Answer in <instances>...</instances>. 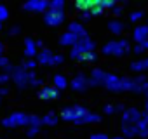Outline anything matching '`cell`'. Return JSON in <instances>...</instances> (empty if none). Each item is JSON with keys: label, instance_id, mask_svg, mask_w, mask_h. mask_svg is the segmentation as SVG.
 I'll return each instance as SVG.
<instances>
[{"label": "cell", "instance_id": "obj_1", "mask_svg": "<svg viewBox=\"0 0 148 139\" xmlns=\"http://www.w3.org/2000/svg\"><path fill=\"white\" fill-rule=\"evenodd\" d=\"M61 118L64 122H71V123H77V125H87V123H96L101 120V117L98 113L89 111L86 106H66L61 110Z\"/></svg>", "mask_w": 148, "mask_h": 139}, {"label": "cell", "instance_id": "obj_2", "mask_svg": "<svg viewBox=\"0 0 148 139\" xmlns=\"http://www.w3.org/2000/svg\"><path fill=\"white\" fill-rule=\"evenodd\" d=\"M4 72L11 77V80L16 84L18 89H28V87H42V80L37 78L35 72H26V70L19 64V66H12L9 64Z\"/></svg>", "mask_w": 148, "mask_h": 139}, {"label": "cell", "instance_id": "obj_3", "mask_svg": "<svg viewBox=\"0 0 148 139\" xmlns=\"http://www.w3.org/2000/svg\"><path fill=\"white\" fill-rule=\"evenodd\" d=\"M103 54L105 56H115V57H120L124 54H127L131 50V45L125 38H120V40H110L103 45Z\"/></svg>", "mask_w": 148, "mask_h": 139}, {"label": "cell", "instance_id": "obj_4", "mask_svg": "<svg viewBox=\"0 0 148 139\" xmlns=\"http://www.w3.org/2000/svg\"><path fill=\"white\" fill-rule=\"evenodd\" d=\"M94 49H96V44H94V40H92V38H89V37L79 38V40H77V44L73 45V47H71V50H70V57L77 61L82 54L94 52Z\"/></svg>", "mask_w": 148, "mask_h": 139}, {"label": "cell", "instance_id": "obj_5", "mask_svg": "<svg viewBox=\"0 0 148 139\" xmlns=\"http://www.w3.org/2000/svg\"><path fill=\"white\" fill-rule=\"evenodd\" d=\"M141 120V110L138 108H125L122 111V127H136Z\"/></svg>", "mask_w": 148, "mask_h": 139}, {"label": "cell", "instance_id": "obj_6", "mask_svg": "<svg viewBox=\"0 0 148 139\" xmlns=\"http://www.w3.org/2000/svg\"><path fill=\"white\" fill-rule=\"evenodd\" d=\"M26 122H28V115L18 111V113H11L9 117H5V118L2 120V125L7 127V129H16V127L26 125Z\"/></svg>", "mask_w": 148, "mask_h": 139}, {"label": "cell", "instance_id": "obj_7", "mask_svg": "<svg viewBox=\"0 0 148 139\" xmlns=\"http://www.w3.org/2000/svg\"><path fill=\"white\" fill-rule=\"evenodd\" d=\"M44 21L47 26H52V28H58L64 23V11H52V9H47L44 12Z\"/></svg>", "mask_w": 148, "mask_h": 139}, {"label": "cell", "instance_id": "obj_8", "mask_svg": "<svg viewBox=\"0 0 148 139\" xmlns=\"http://www.w3.org/2000/svg\"><path fill=\"white\" fill-rule=\"evenodd\" d=\"M23 9L26 12H35V14H42L49 9V2L47 0H28V2H25Z\"/></svg>", "mask_w": 148, "mask_h": 139}, {"label": "cell", "instance_id": "obj_9", "mask_svg": "<svg viewBox=\"0 0 148 139\" xmlns=\"http://www.w3.org/2000/svg\"><path fill=\"white\" fill-rule=\"evenodd\" d=\"M103 87H106L110 92H124L122 91V77L113 75V73H106Z\"/></svg>", "mask_w": 148, "mask_h": 139}, {"label": "cell", "instance_id": "obj_10", "mask_svg": "<svg viewBox=\"0 0 148 139\" xmlns=\"http://www.w3.org/2000/svg\"><path fill=\"white\" fill-rule=\"evenodd\" d=\"M71 89L75 91V92H84L89 89V77H86L84 73H79L71 78Z\"/></svg>", "mask_w": 148, "mask_h": 139}, {"label": "cell", "instance_id": "obj_11", "mask_svg": "<svg viewBox=\"0 0 148 139\" xmlns=\"http://www.w3.org/2000/svg\"><path fill=\"white\" fill-rule=\"evenodd\" d=\"M35 61H37V64H42V66H54V64H52L54 54H52V50H49V49L44 47V49H40V50L37 52Z\"/></svg>", "mask_w": 148, "mask_h": 139}, {"label": "cell", "instance_id": "obj_12", "mask_svg": "<svg viewBox=\"0 0 148 139\" xmlns=\"http://www.w3.org/2000/svg\"><path fill=\"white\" fill-rule=\"evenodd\" d=\"M38 97L44 99V101H52V99L59 97V91L52 85H42L38 89Z\"/></svg>", "mask_w": 148, "mask_h": 139}, {"label": "cell", "instance_id": "obj_13", "mask_svg": "<svg viewBox=\"0 0 148 139\" xmlns=\"http://www.w3.org/2000/svg\"><path fill=\"white\" fill-rule=\"evenodd\" d=\"M105 78H106V72H105V70L94 68L92 72H91V77H89V87L103 85V84H105Z\"/></svg>", "mask_w": 148, "mask_h": 139}, {"label": "cell", "instance_id": "obj_14", "mask_svg": "<svg viewBox=\"0 0 148 139\" xmlns=\"http://www.w3.org/2000/svg\"><path fill=\"white\" fill-rule=\"evenodd\" d=\"M146 82H148V80H146L143 75H141V77H134V78L129 77V87H127V91L136 92V94H141V91H143V87H145Z\"/></svg>", "mask_w": 148, "mask_h": 139}, {"label": "cell", "instance_id": "obj_15", "mask_svg": "<svg viewBox=\"0 0 148 139\" xmlns=\"http://www.w3.org/2000/svg\"><path fill=\"white\" fill-rule=\"evenodd\" d=\"M66 31L71 33V35H75L77 38H84V37H87V31H86L84 25L79 23V21H71V23L68 25V30H66Z\"/></svg>", "mask_w": 148, "mask_h": 139}, {"label": "cell", "instance_id": "obj_16", "mask_svg": "<svg viewBox=\"0 0 148 139\" xmlns=\"http://www.w3.org/2000/svg\"><path fill=\"white\" fill-rule=\"evenodd\" d=\"M132 38L136 44H141L145 40H148V25H138L132 31Z\"/></svg>", "mask_w": 148, "mask_h": 139}, {"label": "cell", "instance_id": "obj_17", "mask_svg": "<svg viewBox=\"0 0 148 139\" xmlns=\"http://www.w3.org/2000/svg\"><path fill=\"white\" fill-rule=\"evenodd\" d=\"M37 52H38V49H37L35 40L30 38V37L25 38V56H26V59H35Z\"/></svg>", "mask_w": 148, "mask_h": 139}, {"label": "cell", "instance_id": "obj_18", "mask_svg": "<svg viewBox=\"0 0 148 139\" xmlns=\"http://www.w3.org/2000/svg\"><path fill=\"white\" fill-rule=\"evenodd\" d=\"M131 70L136 73H141V72H148V56L141 57V59H136L131 63Z\"/></svg>", "mask_w": 148, "mask_h": 139}, {"label": "cell", "instance_id": "obj_19", "mask_svg": "<svg viewBox=\"0 0 148 139\" xmlns=\"http://www.w3.org/2000/svg\"><path fill=\"white\" fill-rule=\"evenodd\" d=\"M68 84H70V82H68V78H66L63 73H56V75L52 77V87H56L59 92H61L63 89H66Z\"/></svg>", "mask_w": 148, "mask_h": 139}, {"label": "cell", "instance_id": "obj_20", "mask_svg": "<svg viewBox=\"0 0 148 139\" xmlns=\"http://www.w3.org/2000/svg\"><path fill=\"white\" fill-rule=\"evenodd\" d=\"M77 37L75 35H71V33H68V31H64L61 37H59V44L61 45H64V47H73V45H75L77 44Z\"/></svg>", "mask_w": 148, "mask_h": 139}, {"label": "cell", "instance_id": "obj_21", "mask_svg": "<svg viewBox=\"0 0 148 139\" xmlns=\"http://www.w3.org/2000/svg\"><path fill=\"white\" fill-rule=\"evenodd\" d=\"M108 30H110L113 35H122V31H124V23L119 21V19H112V21H108Z\"/></svg>", "mask_w": 148, "mask_h": 139}, {"label": "cell", "instance_id": "obj_22", "mask_svg": "<svg viewBox=\"0 0 148 139\" xmlns=\"http://www.w3.org/2000/svg\"><path fill=\"white\" fill-rule=\"evenodd\" d=\"M136 134L141 137H148V122L141 117V120L136 123Z\"/></svg>", "mask_w": 148, "mask_h": 139}, {"label": "cell", "instance_id": "obj_23", "mask_svg": "<svg viewBox=\"0 0 148 139\" xmlns=\"http://www.w3.org/2000/svg\"><path fill=\"white\" fill-rule=\"evenodd\" d=\"M56 123H58V115H56L54 111H49L47 115L42 117V125H49V127H52V125H56Z\"/></svg>", "mask_w": 148, "mask_h": 139}, {"label": "cell", "instance_id": "obj_24", "mask_svg": "<svg viewBox=\"0 0 148 139\" xmlns=\"http://www.w3.org/2000/svg\"><path fill=\"white\" fill-rule=\"evenodd\" d=\"M26 125H28V127H33V129H40V125H42V117H38V115H28Z\"/></svg>", "mask_w": 148, "mask_h": 139}, {"label": "cell", "instance_id": "obj_25", "mask_svg": "<svg viewBox=\"0 0 148 139\" xmlns=\"http://www.w3.org/2000/svg\"><path fill=\"white\" fill-rule=\"evenodd\" d=\"M89 12H91V18H92V16H103V14H105V11H103V9L99 7V4H98V0H92V2H91Z\"/></svg>", "mask_w": 148, "mask_h": 139}, {"label": "cell", "instance_id": "obj_26", "mask_svg": "<svg viewBox=\"0 0 148 139\" xmlns=\"http://www.w3.org/2000/svg\"><path fill=\"white\" fill-rule=\"evenodd\" d=\"M77 61H80V63H96L98 61V54L96 52H87V54H82Z\"/></svg>", "mask_w": 148, "mask_h": 139}, {"label": "cell", "instance_id": "obj_27", "mask_svg": "<svg viewBox=\"0 0 148 139\" xmlns=\"http://www.w3.org/2000/svg\"><path fill=\"white\" fill-rule=\"evenodd\" d=\"M91 2H92V0H77V2L73 4V5H75V9L80 12V11H89Z\"/></svg>", "mask_w": 148, "mask_h": 139}, {"label": "cell", "instance_id": "obj_28", "mask_svg": "<svg viewBox=\"0 0 148 139\" xmlns=\"http://www.w3.org/2000/svg\"><path fill=\"white\" fill-rule=\"evenodd\" d=\"M98 4H99V7L103 9V11H106V9H113L115 5H117V0H98Z\"/></svg>", "mask_w": 148, "mask_h": 139}, {"label": "cell", "instance_id": "obj_29", "mask_svg": "<svg viewBox=\"0 0 148 139\" xmlns=\"http://www.w3.org/2000/svg\"><path fill=\"white\" fill-rule=\"evenodd\" d=\"M49 9H52V11H64V2L63 0H52V2H49Z\"/></svg>", "mask_w": 148, "mask_h": 139}, {"label": "cell", "instance_id": "obj_30", "mask_svg": "<svg viewBox=\"0 0 148 139\" xmlns=\"http://www.w3.org/2000/svg\"><path fill=\"white\" fill-rule=\"evenodd\" d=\"M21 66L26 70V72H33V70L37 68V61H35V59H25Z\"/></svg>", "mask_w": 148, "mask_h": 139}, {"label": "cell", "instance_id": "obj_31", "mask_svg": "<svg viewBox=\"0 0 148 139\" xmlns=\"http://www.w3.org/2000/svg\"><path fill=\"white\" fill-rule=\"evenodd\" d=\"M146 50H148V40H145V42L134 45V52H136V54H143V52H146Z\"/></svg>", "mask_w": 148, "mask_h": 139}, {"label": "cell", "instance_id": "obj_32", "mask_svg": "<svg viewBox=\"0 0 148 139\" xmlns=\"http://www.w3.org/2000/svg\"><path fill=\"white\" fill-rule=\"evenodd\" d=\"M143 18H145V12H143V11H134V12H131V16H129V19H131L132 23L141 21Z\"/></svg>", "mask_w": 148, "mask_h": 139}, {"label": "cell", "instance_id": "obj_33", "mask_svg": "<svg viewBox=\"0 0 148 139\" xmlns=\"http://www.w3.org/2000/svg\"><path fill=\"white\" fill-rule=\"evenodd\" d=\"M9 18V11L5 5H0V25H2V21H5Z\"/></svg>", "mask_w": 148, "mask_h": 139}, {"label": "cell", "instance_id": "obj_34", "mask_svg": "<svg viewBox=\"0 0 148 139\" xmlns=\"http://www.w3.org/2000/svg\"><path fill=\"white\" fill-rule=\"evenodd\" d=\"M103 111H105L106 115H113V113H117V110H115V104H105Z\"/></svg>", "mask_w": 148, "mask_h": 139}, {"label": "cell", "instance_id": "obj_35", "mask_svg": "<svg viewBox=\"0 0 148 139\" xmlns=\"http://www.w3.org/2000/svg\"><path fill=\"white\" fill-rule=\"evenodd\" d=\"M79 18H80V21H89L91 19V12L89 11H80L79 12Z\"/></svg>", "mask_w": 148, "mask_h": 139}, {"label": "cell", "instance_id": "obj_36", "mask_svg": "<svg viewBox=\"0 0 148 139\" xmlns=\"http://www.w3.org/2000/svg\"><path fill=\"white\" fill-rule=\"evenodd\" d=\"M9 80H11V77H9L5 72H4V73H0V87H4V84H7Z\"/></svg>", "mask_w": 148, "mask_h": 139}, {"label": "cell", "instance_id": "obj_37", "mask_svg": "<svg viewBox=\"0 0 148 139\" xmlns=\"http://www.w3.org/2000/svg\"><path fill=\"white\" fill-rule=\"evenodd\" d=\"M122 7H124V4H117V5L112 9V14H113V16H120V14H122Z\"/></svg>", "mask_w": 148, "mask_h": 139}, {"label": "cell", "instance_id": "obj_38", "mask_svg": "<svg viewBox=\"0 0 148 139\" xmlns=\"http://www.w3.org/2000/svg\"><path fill=\"white\" fill-rule=\"evenodd\" d=\"M89 139H110V136H106V134H103V132H94Z\"/></svg>", "mask_w": 148, "mask_h": 139}, {"label": "cell", "instance_id": "obj_39", "mask_svg": "<svg viewBox=\"0 0 148 139\" xmlns=\"http://www.w3.org/2000/svg\"><path fill=\"white\" fill-rule=\"evenodd\" d=\"M64 61V56L63 54H54V61H52V64L56 66V64H61Z\"/></svg>", "mask_w": 148, "mask_h": 139}, {"label": "cell", "instance_id": "obj_40", "mask_svg": "<svg viewBox=\"0 0 148 139\" xmlns=\"http://www.w3.org/2000/svg\"><path fill=\"white\" fill-rule=\"evenodd\" d=\"M38 130H40V129H33V127H28V129H26V136H28V137H35V136L38 134Z\"/></svg>", "mask_w": 148, "mask_h": 139}, {"label": "cell", "instance_id": "obj_41", "mask_svg": "<svg viewBox=\"0 0 148 139\" xmlns=\"http://www.w3.org/2000/svg\"><path fill=\"white\" fill-rule=\"evenodd\" d=\"M9 64H11V63H9V59H7L5 56H2V57H0V68H2V70H5Z\"/></svg>", "mask_w": 148, "mask_h": 139}, {"label": "cell", "instance_id": "obj_42", "mask_svg": "<svg viewBox=\"0 0 148 139\" xmlns=\"http://www.w3.org/2000/svg\"><path fill=\"white\" fill-rule=\"evenodd\" d=\"M19 31H21V28H19V26H11L9 35H19Z\"/></svg>", "mask_w": 148, "mask_h": 139}, {"label": "cell", "instance_id": "obj_43", "mask_svg": "<svg viewBox=\"0 0 148 139\" xmlns=\"http://www.w3.org/2000/svg\"><path fill=\"white\" fill-rule=\"evenodd\" d=\"M9 94V89L7 87H0V97H2V96H7Z\"/></svg>", "mask_w": 148, "mask_h": 139}, {"label": "cell", "instance_id": "obj_44", "mask_svg": "<svg viewBox=\"0 0 148 139\" xmlns=\"http://www.w3.org/2000/svg\"><path fill=\"white\" fill-rule=\"evenodd\" d=\"M141 94H145V96H146V99H148V82L145 84V87H143V91H141Z\"/></svg>", "mask_w": 148, "mask_h": 139}, {"label": "cell", "instance_id": "obj_45", "mask_svg": "<svg viewBox=\"0 0 148 139\" xmlns=\"http://www.w3.org/2000/svg\"><path fill=\"white\" fill-rule=\"evenodd\" d=\"M4 50H5V47H4V44H2V42H0V57L4 56Z\"/></svg>", "mask_w": 148, "mask_h": 139}, {"label": "cell", "instance_id": "obj_46", "mask_svg": "<svg viewBox=\"0 0 148 139\" xmlns=\"http://www.w3.org/2000/svg\"><path fill=\"white\" fill-rule=\"evenodd\" d=\"M145 111H148V99H146V103H145Z\"/></svg>", "mask_w": 148, "mask_h": 139}, {"label": "cell", "instance_id": "obj_47", "mask_svg": "<svg viewBox=\"0 0 148 139\" xmlns=\"http://www.w3.org/2000/svg\"><path fill=\"white\" fill-rule=\"evenodd\" d=\"M110 139H124L122 136H117V137H110Z\"/></svg>", "mask_w": 148, "mask_h": 139}, {"label": "cell", "instance_id": "obj_48", "mask_svg": "<svg viewBox=\"0 0 148 139\" xmlns=\"http://www.w3.org/2000/svg\"><path fill=\"white\" fill-rule=\"evenodd\" d=\"M0 31H2V25H0Z\"/></svg>", "mask_w": 148, "mask_h": 139}]
</instances>
